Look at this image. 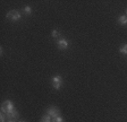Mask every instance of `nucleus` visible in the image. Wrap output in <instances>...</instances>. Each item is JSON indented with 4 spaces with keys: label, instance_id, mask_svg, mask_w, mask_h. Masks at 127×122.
<instances>
[{
    "label": "nucleus",
    "instance_id": "nucleus-17",
    "mask_svg": "<svg viewBox=\"0 0 127 122\" xmlns=\"http://www.w3.org/2000/svg\"><path fill=\"white\" fill-rule=\"evenodd\" d=\"M22 122H25V121H22Z\"/></svg>",
    "mask_w": 127,
    "mask_h": 122
},
{
    "label": "nucleus",
    "instance_id": "nucleus-16",
    "mask_svg": "<svg viewBox=\"0 0 127 122\" xmlns=\"http://www.w3.org/2000/svg\"><path fill=\"white\" fill-rule=\"evenodd\" d=\"M40 122H44V121H42V120H41V121H40Z\"/></svg>",
    "mask_w": 127,
    "mask_h": 122
},
{
    "label": "nucleus",
    "instance_id": "nucleus-8",
    "mask_svg": "<svg viewBox=\"0 0 127 122\" xmlns=\"http://www.w3.org/2000/svg\"><path fill=\"white\" fill-rule=\"evenodd\" d=\"M24 13H25V15H31L32 14V8L30 7V6H26V7H24Z\"/></svg>",
    "mask_w": 127,
    "mask_h": 122
},
{
    "label": "nucleus",
    "instance_id": "nucleus-7",
    "mask_svg": "<svg viewBox=\"0 0 127 122\" xmlns=\"http://www.w3.org/2000/svg\"><path fill=\"white\" fill-rule=\"evenodd\" d=\"M42 121H44V122H52V118H51L49 114L45 113L44 115L42 117Z\"/></svg>",
    "mask_w": 127,
    "mask_h": 122
},
{
    "label": "nucleus",
    "instance_id": "nucleus-4",
    "mask_svg": "<svg viewBox=\"0 0 127 122\" xmlns=\"http://www.w3.org/2000/svg\"><path fill=\"white\" fill-rule=\"evenodd\" d=\"M57 46H58V49H60V50H67L69 46L68 40H66V39H60V40H58L57 41Z\"/></svg>",
    "mask_w": 127,
    "mask_h": 122
},
{
    "label": "nucleus",
    "instance_id": "nucleus-11",
    "mask_svg": "<svg viewBox=\"0 0 127 122\" xmlns=\"http://www.w3.org/2000/svg\"><path fill=\"white\" fill-rule=\"evenodd\" d=\"M51 35H52V37H55V39H56V37L59 36V32L57 31V29H53L52 33H51Z\"/></svg>",
    "mask_w": 127,
    "mask_h": 122
},
{
    "label": "nucleus",
    "instance_id": "nucleus-10",
    "mask_svg": "<svg viewBox=\"0 0 127 122\" xmlns=\"http://www.w3.org/2000/svg\"><path fill=\"white\" fill-rule=\"evenodd\" d=\"M52 122H65L64 121V119L60 117V115H58L57 118H55V119H52Z\"/></svg>",
    "mask_w": 127,
    "mask_h": 122
},
{
    "label": "nucleus",
    "instance_id": "nucleus-6",
    "mask_svg": "<svg viewBox=\"0 0 127 122\" xmlns=\"http://www.w3.org/2000/svg\"><path fill=\"white\" fill-rule=\"evenodd\" d=\"M118 23L120 25H126L127 24V16L126 15H122V16H119Z\"/></svg>",
    "mask_w": 127,
    "mask_h": 122
},
{
    "label": "nucleus",
    "instance_id": "nucleus-15",
    "mask_svg": "<svg viewBox=\"0 0 127 122\" xmlns=\"http://www.w3.org/2000/svg\"><path fill=\"white\" fill-rule=\"evenodd\" d=\"M126 16H127V9H126Z\"/></svg>",
    "mask_w": 127,
    "mask_h": 122
},
{
    "label": "nucleus",
    "instance_id": "nucleus-14",
    "mask_svg": "<svg viewBox=\"0 0 127 122\" xmlns=\"http://www.w3.org/2000/svg\"><path fill=\"white\" fill-rule=\"evenodd\" d=\"M8 122H15V120H13V119H10V120H8Z\"/></svg>",
    "mask_w": 127,
    "mask_h": 122
},
{
    "label": "nucleus",
    "instance_id": "nucleus-12",
    "mask_svg": "<svg viewBox=\"0 0 127 122\" xmlns=\"http://www.w3.org/2000/svg\"><path fill=\"white\" fill-rule=\"evenodd\" d=\"M5 121H6V114L1 113L0 114V122H5Z\"/></svg>",
    "mask_w": 127,
    "mask_h": 122
},
{
    "label": "nucleus",
    "instance_id": "nucleus-13",
    "mask_svg": "<svg viewBox=\"0 0 127 122\" xmlns=\"http://www.w3.org/2000/svg\"><path fill=\"white\" fill-rule=\"evenodd\" d=\"M2 53H3V51H2V48H0V54L2 56Z\"/></svg>",
    "mask_w": 127,
    "mask_h": 122
},
{
    "label": "nucleus",
    "instance_id": "nucleus-2",
    "mask_svg": "<svg viewBox=\"0 0 127 122\" xmlns=\"http://www.w3.org/2000/svg\"><path fill=\"white\" fill-rule=\"evenodd\" d=\"M51 82H52V87L55 89H60V87L63 86V78L60 76H53L52 79H51Z\"/></svg>",
    "mask_w": 127,
    "mask_h": 122
},
{
    "label": "nucleus",
    "instance_id": "nucleus-1",
    "mask_svg": "<svg viewBox=\"0 0 127 122\" xmlns=\"http://www.w3.org/2000/svg\"><path fill=\"white\" fill-rule=\"evenodd\" d=\"M14 110H15L14 103L11 101H9V100L5 101L2 103V105H1V112H2V113H5V114L10 113V112H13Z\"/></svg>",
    "mask_w": 127,
    "mask_h": 122
},
{
    "label": "nucleus",
    "instance_id": "nucleus-3",
    "mask_svg": "<svg viewBox=\"0 0 127 122\" xmlns=\"http://www.w3.org/2000/svg\"><path fill=\"white\" fill-rule=\"evenodd\" d=\"M7 18L13 20V21H17L22 18V15H21V13L17 10H11L7 14Z\"/></svg>",
    "mask_w": 127,
    "mask_h": 122
},
{
    "label": "nucleus",
    "instance_id": "nucleus-5",
    "mask_svg": "<svg viewBox=\"0 0 127 122\" xmlns=\"http://www.w3.org/2000/svg\"><path fill=\"white\" fill-rule=\"evenodd\" d=\"M47 114H49L52 119H55V118H57L59 115V110L57 107H55V106H51V107H49L47 110Z\"/></svg>",
    "mask_w": 127,
    "mask_h": 122
},
{
    "label": "nucleus",
    "instance_id": "nucleus-9",
    "mask_svg": "<svg viewBox=\"0 0 127 122\" xmlns=\"http://www.w3.org/2000/svg\"><path fill=\"white\" fill-rule=\"evenodd\" d=\"M119 52L123 53V54H127V44H124L122 48L119 49Z\"/></svg>",
    "mask_w": 127,
    "mask_h": 122
}]
</instances>
